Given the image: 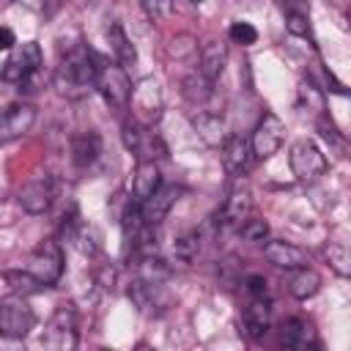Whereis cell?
<instances>
[{
    "instance_id": "1",
    "label": "cell",
    "mask_w": 351,
    "mask_h": 351,
    "mask_svg": "<svg viewBox=\"0 0 351 351\" xmlns=\"http://www.w3.org/2000/svg\"><path fill=\"white\" fill-rule=\"evenodd\" d=\"M93 80H96V52L88 49L85 44L69 47L60 55V60L55 66V77H52L58 93H63L69 99L85 96L93 88Z\"/></svg>"
},
{
    "instance_id": "2",
    "label": "cell",
    "mask_w": 351,
    "mask_h": 351,
    "mask_svg": "<svg viewBox=\"0 0 351 351\" xmlns=\"http://www.w3.org/2000/svg\"><path fill=\"white\" fill-rule=\"evenodd\" d=\"M93 88L101 93L104 104L112 110H126L132 101V80L126 74L123 66H118L115 60H107L101 55H96V80Z\"/></svg>"
},
{
    "instance_id": "3",
    "label": "cell",
    "mask_w": 351,
    "mask_h": 351,
    "mask_svg": "<svg viewBox=\"0 0 351 351\" xmlns=\"http://www.w3.org/2000/svg\"><path fill=\"white\" fill-rule=\"evenodd\" d=\"M80 318H77V310L74 304L63 302L55 307L49 324H47V332H44V346L49 351H74L77 343H80Z\"/></svg>"
},
{
    "instance_id": "4",
    "label": "cell",
    "mask_w": 351,
    "mask_h": 351,
    "mask_svg": "<svg viewBox=\"0 0 351 351\" xmlns=\"http://www.w3.org/2000/svg\"><path fill=\"white\" fill-rule=\"evenodd\" d=\"M36 326V313L27 304L25 296H5L0 302V337L5 340H22L30 335V329Z\"/></svg>"
},
{
    "instance_id": "5",
    "label": "cell",
    "mask_w": 351,
    "mask_h": 351,
    "mask_svg": "<svg viewBox=\"0 0 351 351\" xmlns=\"http://www.w3.org/2000/svg\"><path fill=\"white\" fill-rule=\"evenodd\" d=\"M121 137H123L126 151H132V154L137 156V162H156L159 156L167 154V148H165V143L159 140V134H156L151 126H143V123L134 121V118H126V121H123Z\"/></svg>"
},
{
    "instance_id": "6",
    "label": "cell",
    "mask_w": 351,
    "mask_h": 351,
    "mask_svg": "<svg viewBox=\"0 0 351 351\" xmlns=\"http://www.w3.org/2000/svg\"><path fill=\"white\" fill-rule=\"evenodd\" d=\"M41 60H44L41 47H38L36 41H25V44H16V47L11 49V55H8V60L3 63V71H0V74H3L5 82L22 85V82H27L30 77L38 74Z\"/></svg>"
},
{
    "instance_id": "7",
    "label": "cell",
    "mask_w": 351,
    "mask_h": 351,
    "mask_svg": "<svg viewBox=\"0 0 351 351\" xmlns=\"http://www.w3.org/2000/svg\"><path fill=\"white\" fill-rule=\"evenodd\" d=\"M288 162H291L293 176L299 181H304V184H310V181H315V178H321L326 173V156L313 140H296L291 145Z\"/></svg>"
},
{
    "instance_id": "8",
    "label": "cell",
    "mask_w": 351,
    "mask_h": 351,
    "mask_svg": "<svg viewBox=\"0 0 351 351\" xmlns=\"http://www.w3.org/2000/svg\"><path fill=\"white\" fill-rule=\"evenodd\" d=\"M58 197V184L49 173H38L33 178H27L22 184V189L16 192V200L22 206V211L27 214H44Z\"/></svg>"
},
{
    "instance_id": "9",
    "label": "cell",
    "mask_w": 351,
    "mask_h": 351,
    "mask_svg": "<svg viewBox=\"0 0 351 351\" xmlns=\"http://www.w3.org/2000/svg\"><path fill=\"white\" fill-rule=\"evenodd\" d=\"M27 271L44 285H55L63 274V252H60V244L58 241H41L33 252H30V263H27Z\"/></svg>"
},
{
    "instance_id": "10",
    "label": "cell",
    "mask_w": 351,
    "mask_h": 351,
    "mask_svg": "<svg viewBox=\"0 0 351 351\" xmlns=\"http://www.w3.org/2000/svg\"><path fill=\"white\" fill-rule=\"evenodd\" d=\"M282 137H285V123L274 115V112H263V118L258 121L252 137H250V148H252V156L255 159H269L280 151L282 145Z\"/></svg>"
},
{
    "instance_id": "11",
    "label": "cell",
    "mask_w": 351,
    "mask_h": 351,
    "mask_svg": "<svg viewBox=\"0 0 351 351\" xmlns=\"http://www.w3.org/2000/svg\"><path fill=\"white\" fill-rule=\"evenodd\" d=\"M134 107V121H140L143 126H151L154 121H159L162 115V90H159V82L156 80H140L134 88H132V101Z\"/></svg>"
},
{
    "instance_id": "12",
    "label": "cell",
    "mask_w": 351,
    "mask_h": 351,
    "mask_svg": "<svg viewBox=\"0 0 351 351\" xmlns=\"http://www.w3.org/2000/svg\"><path fill=\"white\" fill-rule=\"evenodd\" d=\"M252 214V195H250V189L244 186V184H236L230 192H228V197H225V203H222V211H219V228L222 230H239L244 222H247V217Z\"/></svg>"
},
{
    "instance_id": "13",
    "label": "cell",
    "mask_w": 351,
    "mask_h": 351,
    "mask_svg": "<svg viewBox=\"0 0 351 351\" xmlns=\"http://www.w3.org/2000/svg\"><path fill=\"white\" fill-rule=\"evenodd\" d=\"M178 195H181V186H176V184H159L156 192L140 203V217H143V222H145L148 228H156V225L170 214V208L176 206Z\"/></svg>"
},
{
    "instance_id": "14",
    "label": "cell",
    "mask_w": 351,
    "mask_h": 351,
    "mask_svg": "<svg viewBox=\"0 0 351 351\" xmlns=\"http://www.w3.org/2000/svg\"><path fill=\"white\" fill-rule=\"evenodd\" d=\"M33 121H36V110L30 104H8L5 110H0V145L27 134Z\"/></svg>"
},
{
    "instance_id": "15",
    "label": "cell",
    "mask_w": 351,
    "mask_h": 351,
    "mask_svg": "<svg viewBox=\"0 0 351 351\" xmlns=\"http://www.w3.org/2000/svg\"><path fill=\"white\" fill-rule=\"evenodd\" d=\"M129 299L137 304L140 313H162L170 307V293L165 291V282L162 285H154V282H143V280H132L129 282Z\"/></svg>"
},
{
    "instance_id": "16",
    "label": "cell",
    "mask_w": 351,
    "mask_h": 351,
    "mask_svg": "<svg viewBox=\"0 0 351 351\" xmlns=\"http://www.w3.org/2000/svg\"><path fill=\"white\" fill-rule=\"evenodd\" d=\"M252 148H250V137L244 134H228L222 140V165L230 176H244L252 167Z\"/></svg>"
},
{
    "instance_id": "17",
    "label": "cell",
    "mask_w": 351,
    "mask_h": 351,
    "mask_svg": "<svg viewBox=\"0 0 351 351\" xmlns=\"http://www.w3.org/2000/svg\"><path fill=\"white\" fill-rule=\"evenodd\" d=\"M263 258L277 266V269H285V271H296V269H304L310 263L307 252L291 241H282V239H274V241H266L263 244Z\"/></svg>"
},
{
    "instance_id": "18",
    "label": "cell",
    "mask_w": 351,
    "mask_h": 351,
    "mask_svg": "<svg viewBox=\"0 0 351 351\" xmlns=\"http://www.w3.org/2000/svg\"><path fill=\"white\" fill-rule=\"evenodd\" d=\"M310 346H318V335L310 321L304 318H288L280 326V348L282 351H304Z\"/></svg>"
},
{
    "instance_id": "19",
    "label": "cell",
    "mask_w": 351,
    "mask_h": 351,
    "mask_svg": "<svg viewBox=\"0 0 351 351\" xmlns=\"http://www.w3.org/2000/svg\"><path fill=\"white\" fill-rule=\"evenodd\" d=\"M225 63H228V44L222 38H208V41L200 44V66H197V71L206 80L214 82L225 71Z\"/></svg>"
},
{
    "instance_id": "20",
    "label": "cell",
    "mask_w": 351,
    "mask_h": 351,
    "mask_svg": "<svg viewBox=\"0 0 351 351\" xmlns=\"http://www.w3.org/2000/svg\"><path fill=\"white\" fill-rule=\"evenodd\" d=\"M241 324H244V332H247L250 340H263V335L271 326V304L266 302V296L263 299H252L244 307Z\"/></svg>"
},
{
    "instance_id": "21",
    "label": "cell",
    "mask_w": 351,
    "mask_h": 351,
    "mask_svg": "<svg viewBox=\"0 0 351 351\" xmlns=\"http://www.w3.org/2000/svg\"><path fill=\"white\" fill-rule=\"evenodd\" d=\"M159 184H162V176H159L156 162H137L134 176H132V203L140 206L145 197L156 192Z\"/></svg>"
},
{
    "instance_id": "22",
    "label": "cell",
    "mask_w": 351,
    "mask_h": 351,
    "mask_svg": "<svg viewBox=\"0 0 351 351\" xmlns=\"http://www.w3.org/2000/svg\"><path fill=\"white\" fill-rule=\"evenodd\" d=\"M99 154H101V137H99V132L85 129V132H80V134L71 137V159H74L77 167H82V170L90 167L99 159Z\"/></svg>"
},
{
    "instance_id": "23",
    "label": "cell",
    "mask_w": 351,
    "mask_h": 351,
    "mask_svg": "<svg viewBox=\"0 0 351 351\" xmlns=\"http://www.w3.org/2000/svg\"><path fill=\"white\" fill-rule=\"evenodd\" d=\"M167 277H170V266L162 258H156L154 252H137L134 255V280L162 285V282H167Z\"/></svg>"
},
{
    "instance_id": "24",
    "label": "cell",
    "mask_w": 351,
    "mask_h": 351,
    "mask_svg": "<svg viewBox=\"0 0 351 351\" xmlns=\"http://www.w3.org/2000/svg\"><path fill=\"white\" fill-rule=\"evenodd\" d=\"M107 44H110L112 58H115L118 66L129 69V66L137 63V49H134V44L129 41L126 30H123L118 22H110V25H107Z\"/></svg>"
},
{
    "instance_id": "25",
    "label": "cell",
    "mask_w": 351,
    "mask_h": 351,
    "mask_svg": "<svg viewBox=\"0 0 351 351\" xmlns=\"http://www.w3.org/2000/svg\"><path fill=\"white\" fill-rule=\"evenodd\" d=\"M318 288H321V274L315 269H310V266L296 269V271L288 274V291L296 299H310V296L318 293Z\"/></svg>"
},
{
    "instance_id": "26",
    "label": "cell",
    "mask_w": 351,
    "mask_h": 351,
    "mask_svg": "<svg viewBox=\"0 0 351 351\" xmlns=\"http://www.w3.org/2000/svg\"><path fill=\"white\" fill-rule=\"evenodd\" d=\"M181 93H184V99H186L189 104H206V101L214 96V82L206 80V77L195 69V71H189V74L184 77Z\"/></svg>"
},
{
    "instance_id": "27",
    "label": "cell",
    "mask_w": 351,
    "mask_h": 351,
    "mask_svg": "<svg viewBox=\"0 0 351 351\" xmlns=\"http://www.w3.org/2000/svg\"><path fill=\"white\" fill-rule=\"evenodd\" d=\"M5 277V282L11 285V291L16 293V296H27V293H38V291H44V285L25 269V271H5L3 274Z\"/></svg>"
},
{
    "instance_id": "28",
    "label": "cell",
    "mask_w": 351,
    "mask_h": 351,
    "mask_svg": "<svg viewBox=\"0 0 351 351\" xmlns=\"http://www.w3.org/2000/svg\"><path fill=\"white\" fill-rule=\"evenodd\" d=\"M71 241H74L85 255H96V252L101 250V236H99V230H96L93 225H80Z\"/></svg>"
},
{
    "instance_id": "29",
    "label": "cell",
    "mask_w": 351,
    "mask_h": 351,
    "mask_svg": "<svg viewBox=\"0 0 351 351\" xmlns=\"http://www.w3.org/2000/svg\"><path fill=\"white\" fill-rule=\"evenodd\" d=\"M195 123H197L200 134H203L208 143H214V145L219 143V137H225V132H222V129H225V126H222V118H219V115H214V112H203Z\"/></svg>"
},
{
    "instance_id": "30",
    "label": "cell",
    "mask_w": 351,
    "mask_h": 351,
    "mask_svg": "<svg viewBox=\"0 0 351 351\" xmlns=\"http://www.w3.org/2000/svg\"><path fill=\"white\" fill-rule=\"evenodd\" d=\"M173 252H176V258H178L181 263H192V261L197 258V252H200V239H197V233H186V236L176 239Z\"/></svg>"
},
{
    "instance_id": "31",
    "label": "cell",
    "mask_w": 351,
    "mask_h": 351,
    "mask_svg": "<svg viewBox=\"0 0 351 351\" xmlns=\"http://www.w3.org/2000/svg\"><path fill=\"white\" fill-rule=\"evenodd\" d=\"M239 230H241V236H244L247 241H252V244H263L266 236H269V225H266V219H261V217H247V222H244Z\"/></svg>"
},
{
    "instance_id": "32",
    "label": "cell",
    "mask_w": 351,
    "mask_h": 351,
    "mask_svg": "<svg viewBox=\"0 0 351 351\" xmlns=\"http://www.w3.org/2000/svg\"><path fill=\"white\" fill-rule=\"evenodd\" d=\"M228 36H230L233 44H241V47H250V44L258 41V30L250 22H233L230 30H228Z\"/></svg>"
},
{
    "instance_id": "33",
    "label": "cell",
    "mask_w": 351,
    "mask_h": 351,
    "mask_svg": "<svg viewBox=\"0 0 351 351\" xmlns=\"http://www.w3.org/2000/svg\"><path fill=\"white\" fill-rule=\"evenodd\" d=\"M326 258H329V263L335 266V271L340 274V277H348V250H346V244H329L326 247Z\"/></svg>"
},
{
    "instance_id": "34",
    "label": "cell",
    "mask_w": 351,
    "mask_h": 351,
    "mask_svg": "<svg viewBox=\"0 0 351 351\" xmlns=\"http://www.w3.org/2000/svg\"><path fill=\"white\" fill-rule=\"evenodd\" d=\"M285 27H288L293 36H310V22H307V14H302V11H288Z\"/></svg>"
},
{
    "instance_id": "35",
    "label": "cell",
    "mask_w": 351,
    "mask_h": 351,
    "mask_svg": "<svg viewBox=\"0 0 351 351\" xmlns=\"http://www.w3.org/2000/svg\"><path fill=\"white\" fill-rule=\"evenodd\" d=\"M241 285H244V291H247L252 299H263V296H266V277H261V274H247V277L241 280Z\"/></svg>"
},
{
    "instance_id": "36",
    "label": "cell",
    "mask_w": 351,
    "mask_h": 351,
    "mask_svg": "<svg viewBox=\"0 0 351 351\" xmlns=\"http://www.w3.org/2000/svg\"><path fill=\"white\" fill-rule=\"evenodd\" d=\"M14 47H16V36H14V30L0 25V49H14Z\"/></svg>"
},
{
    "instance_id": "37",
    "label": "cell",
    "mask_w": 351,
    "mask_h": 351,
    "mask_svg": "<svg viewBox=\"0 0 351 351\" xmlns=\"http://www.w3.org/2000/svg\"><path fill=\"white\" fill-rule=\"evenodd\" d=\"M134 351H156V348H151V346H148V343H140V346H137V348H134Z\"/></svg>"
},
{
    "instance_id": "38",
    "label": "cell",
    "mask_w": 351,
    "mask_h": 351,
    "mask_svg": "<svg viewBox=\"0 0 351 351\" xmlns=\"http://www.w3.org/2000/svg\"><path fill=\"white\" fill-rule=\"evenodd\" d=\"M304 351H321V348H318V346H310V348H304Z\"/></svg>"
},
{
    "instance_id": "39",
    "label": "cell",
    "mask_w": 351,
    "mask_h": 351,
    "mask_svg": "<svg viewBox=\"0 0 351 351\" xmlns=\"http://www.w3.org/2000/svg\"><path fill=\"white\" fill-rule=\"evenodd\" d=\"M96 351H112V348H96Z\"/></svg>"
}]
</instances>
